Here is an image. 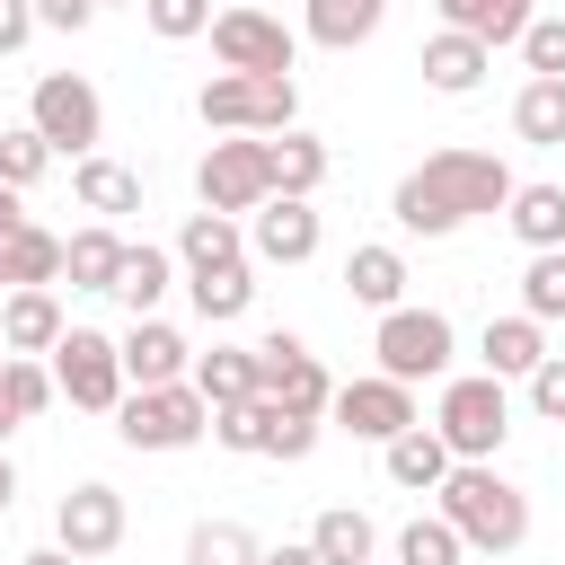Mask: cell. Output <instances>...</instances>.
Here are the masks:
<instances>
[{"mask_svg":"<svg viewBox=\"0 0 565 565\" xmlns=\"http://www.w3.org/2000/svg\"><path fill=\"white\" fill-rule=\"evenodd\" d=\"M0 397H9L18 424H35V415L53 406V371H44L35 353H9V362H0Z\"/></svg>","mask_w":565,"mask_h":565,"instance_id":"obj_37","label":"cell"},{"mask_svg":"<svg viewBox=\"0 0 565 565\" xmlns=\"http://www.w3.org/2000/svg\"><path fill=\"white\" fill-rule=\"evenodd\" d=\"M530 415H539V424H565V353H539V371H530Z\"/></svg>","mask_w":565,"mask_h":565,"instance_id":"obj_43","label":"cell"},{"mask_svg":"<svg viewBox=\"0 0 565 565\" xmlns=\"http://www.w3.org/2000/svg\"><path fill=\"white\" fill-rule=\"evenodd\" d=\"M168 282H177V256L150 247V238H141V247L124 238V265H115V291H106V300H124L132 318H150V309L168 300Z\"/></svg>","mask_w":565,"mask_h":565,"instance_id":"obj_22","label":"cell"},{"mask_svg":"<svg viewBox=\"0 0 565 565\" xmlns=\"http://www.w3.org/2000/svg\"><path fill=\"white\" fill-rule=\"evenodd\" d=\"M318 238H327V221H318L309 194H265L256 221H247V256H256V265H309Z\"/></svg>","mask_w":565,"mask_h":565,"instance_id":"obj_14","label":"cell"},{"mask_svg":"<svg viewBox=\"0 0 565 565\" xmlns=\"http://www.w3.org/2000/svg\"><path fill=\"white\" fill-rule=\"evenodd\" d=\"M0 282H9V291H26V282H62V238L26 221V230L0 247Z\"/></svg>","mask_w":565,"mask_h":565,"instance_id":"obj_32","label":"cell"},{"mask_svg":"<svg viewBox=\"0 0 565 565\" xmlns=\"http://www.w3.org/2000/svg\"><path fill=\"white\" fill-rule=\"evenodd\" d=\"M274 406V397H265ZM318 450V415H282L274 406V424H265V459H309Z\"/></svg>","mask_w":565,"mask_h":565,"instance_id":"obj_42","label":"cell"},{"mask_svg":"<svg viewBox=\"0 0 565 565\" xmlns=\"http://www.w3.org/2000/svg\"><path fill=\"white\" fill-rule=\"evenodd\" d=\"M380 459H388V486H406V494H433V486L450 477V441H441L424 415H415L397 441H380Z\"/></svg>","mask_w":565,"mask_h":565,"instance_id":"obj_19","label":"cell"},{"mask_svg":"<svg viewBox=\"0 0 565 565\" xmlns=\"http://www.w3.org/2000/svg\"><path fill=\"white\" fill-rule=\"evenodd\" d=\"M9 433H18V415H9V397H0V441H9Z\"/></svg>","mask_w":565,"mask_h":565,"instance_id":"obj_50","label":"cell"},{"mask_svg":"<svg viewBox=\"0 0 565 565\" xmlns=\"http://www.w3.org/2000/svg\"><path fill=\"white\" fill-rule=\"evenodd\" d=\"M18 565H79V556H71V547L53 539V547H35V556H18Z\"/></svg>","mask_w":565,"mask_h":565,"instance_id":"obj_48","label":"cell"},{"mask_svg":"<svg viewBox=\"0 0 565 565\" xmlns=\"http://www.w3.org/2000/svg\"><path fill=\"white\" fill-rule=\"evenodd\" d=\"M309 547H318V565H371V556H380V530H371V512L327 503V512L309 521Z\"/></svg>","mask_w":565,"mask_h":565,"instance_id":"obj_27","label":"cell"},{"mask_svg":"<svg viewBox=\"0 0 565 565\" xmlns=\"http://www.w3.org/2000/svg\"><path fill=\"white\" fill-rule=\"evenodd\" d=\"M441 521L459 530V547H486V556H512L530 539V494L494 468V459H450V477L433 486Z\"/></svg>","mask_w":565,"mask_h":565,"instance_id":"obj_2","label":"cell"},{"mask_svg":"<svg viewBox=\"0 0 565 565\" xmlns=\"http://www.w3.org/2000/svg\"><path fill=\"white\" fill-rule=\"evenodd\" d=\"M433 433L450 441V459H494L512 441V397L494 371H468V380H441V406H433Z\"/></svg>","mask_w":565,"mask_h":565,"instance_id":"obj_5","label":"cell"},{"mask_svg":"<svg viewBox=\"0 0 565 565\" xmlns=\"http://www.w3.org/2000/svg\"><path fill=\"white\" fill-rule=\"evenodd\" d=\"M97 9H106V0H97ZM115 9H141V0H115Z\"/></svg>","mask_w":565,"mask_h":565,"instance_id":"obj_51","label":"cell"},{"mask_svg":"<svg viewBox=\"0 0 565 565\" xmlns=\"http://www.w3.org/2000/svg\"><path fill=\"white\" fill-rule=\"evenodd\" d=\"M44 371H53V397H71L88 415H115V397H124V353L97 327H62V344H53Z\"/></svg>","mask_w":565,"mask_h":565,"instance_id":"obj_8","label":"cell"},{"mask_svg":"<svg viewBox=\"0 0 565 565\" xmlns=\"http://www.w3.org/2000/svg\"><path fill=\"white\" fill-rule=\"evenodd\" d=\"M115 353H124V388H168V380L194 371V344H185L168 318H132V327L115 335Z\"/></svg>","mask_w":565,"mask_h":565,"instance_id":"obj_15","label":"cell"},{"mask_svg":"<svg viewBox=\"0 0 565 565\" xmlns=\"http://www.w3.org/2000/svg\"><path fill=\"white\" fill-rule=\"evenodd\" d=\"M62 300H53V282H26V291H9L0 300V353H53L62 344Z\"/></svg>","mask_w":565,"mask_h":565,"instance_id":"obj_17","label":"cell"},{"mask_svg":"<svg viewBox=\"0 0 565 565\" xmlns=\"http://www.w3.org/2000/svg\"><path fill=\"white\" fill-rule=\"evenodd\" d=\"M185 300H194V318L230 327V318H247V300H256V274H247V265H212V274H185Z\"/></svg>","mask_w":565,"mask_h":565,"instance_id":"obj_31","label":"cell"},{"mask_svg":"<svg viewBox=\"0 0 565 565\" xmlns=\"http://www.w3.org/2000/svg\"><path fill=\"white\" fill-rule=\"evenodd\" d=\"M477 353H486V371H494V380H530V371H539V353H547V327H539V318H521V309H512V318H486Z\"/></svg>","mask_w":565,"mask_h":565,"instance_id":"obj_24","label":"cell"},{"mask_svg":"<svg viewBox=\"0 0 565 565\" xmlns=\"http://www.w3.org/2000/svg\"><path fill=\"white\" fill-rule=\"evenodd\" d=\"M177 265H185V274L247 265V230H238L230 212H185V230H177Z\"/></svg>","mask_w":565,"mask_h":565,"instance_id":"obj_21","label":"cell"},{"mask_svg":"<svg viewBox=\"0 0 565 565\" xmlns=\"http://www.w3.org/2000/svg\"><path fill=\"white\" fill-rule=\"evenodd\" d=\"M512 185H521V177H512L494 150H433L424 168L397 177L388 221H397L406 238H450V230H468L477 212H503Z\"/></svg>","mask_w":565,"mask_h":565,"instance_id":"obj_1","label":"cell"},{"mask_svg":"<svg viewBox=\"0 0 565 565\" xmlns=\"http://www.w3.org/2000/svg\"><path fill=\"white\" fill-rule=\"evenodd\" d=\"M141 18H150L159 44H194L212 26V0H141Z\"/></svg>","mask_w":565,"mask_h":565,"instance_id":"obj_41","label":"cell"},{"mask_svg":"<svg viewBox=\"0 0 565 565\" xmlns=\"http://www.w3.org/2000/svg\"><path fill=\"white\" fill-rule=\"evenodd\" d=\"M44 168H53V141H44L35 124H0V185H18V194H26Z\"/></svg>","mask_w":565,"mask_h":565,"instance_id":"obj_38","label":"cell"},{"mask_svg":"<svg viewBox=\"0 0 565 565\" xmlns=\"http://www.w3.org/2000/svg\"><path fill=\"white\" fill-rule=\"evenodd\" d=\"M256 565H318V547H309V539H282V547H265Z\"/></svg>","mask_w":565,"mask_h":565,"instance_id":"obj_46","label":"cell"},{"mask_svg":"<svg viewBox=\"0 0 565 565\" xmlns=\"http://www.w3.org/2000/svg\"><path fill=\"white\" fill-rule=\"evenodd\" d=\"M26 124L53 141V159H88L106 141V97L79 79V71H44L35 97H26Z\"/></svg>","mask_w":565,"mask_h":565,"instance_id":"obj_6","label":"cell"},{"mask_svg":"<svg viewBox=\"0 0 565 565\" xmlns=\"http://www.w3.org/2000/svg\"><path fill=\"white\" fill-rule=\"evenodd\" d=\"M371 353H380V371L388 380H441L450 371V353H459V335H450V318L441 309H415V300H397V309H380V335H371Z\"/></svg>","mask_w":565,"mask_h":565,"instance_id":"obj_7","label":"cell"},{"mask_svg":"<svg viewBox=\"0 0 565 565\" xmlns=\"http://www.w3.org/2000/svg\"><path fill=\"white\" fill-rule=\"evenodd\" d=\"M380 18H388V0H309V44H327V53H353V44H371L380 35Z\"/></svg>","mask_w":565,"mask_h":565,"instance_id":"obj_28","label":"cell"},{"mask_svg":"<svg viewBox=\"0 0 565 565\" xmlns=\"http://www.w3.org/2000/svg\"><path fill=\"white\" fill-rule=\"evenodd\" d=\"M265 424H274L265 388H256V397H238V406H212V441H221V450H238V459H265Z\"/></svg>","mask_w":565,"mask_h":565,"instance_id":"obj_35","label":"cell"},{"mask_svg":"<svg viewBox=\"0 0 565 565\" xmlns=\"http://www.w3.org/2000/svg\"><path fill=\"white\" fill-rule=\"evenodd\" d=\"M256 388L282 406V415H318L327 424V397H335V380H327V362L291 335V327H274L265 344H256Z\"/></svg>","mask_w":565,"mask_h":565,"instance_id":"obj_10","label":"cell"},{"mask_svg":"<svg viewBox=\"0 0 565 565\" xmlns=\"http://www.w3.org/2000/svg\"><path fill=\"white\" fill-rule=\"evenodd\" d=\"M115 265H124L115 221H88V230L62 238V274H71V291H115Z\"/></svg>","mask_w":565,"mask_h":565,"instance_id":"obj_26","label":"cell"},{"mask_svg":"<svg viewBox=\"0 0 565 565\" xmlns=\"http://www.w3.org/2000/svg\"><path fill=\"white\" fill-rule=\"evenodd\" d=\"M512 132H521L530 150H556V141H565V79H530V88L512 97Z\"/></svg>","mask_w":565,"mask_h":565,"instance_id":"obj_33","label":"cell"},{"mask_svg":"<svg viewBox=\"0 0 565 565\" xmlns=\"http://www.w3.org/2000/svg\"><path fill=\"white\" fill-rule=\"evenodd\" d=\"M256 530L247 521H194L185 530V565H256Z\"/></svg>","mask_w":565,"mask_h":565,"instance_id":"obj_34","label":"cell"},{"mask_svg":"<svg viewBox=\"0 0 565 565\" xmlns=\"http://www.w3.org/2000/svg\"><path fill=\"white\" fill-rule=\"evenodd\" d=\"M194 115L212 132H282V124H300V79L291 71H212L194 88Z\"/></svg>","mask_w":565,"mask_h":565,"instance_id":"obj_3","label":"cell"},{"mask_svg":"<svg viewBox=\"0 0 565 565\" xmlns=\"http://www.w3.org/2000/svg\"><path fill=\"white\" fill-rule=\"evenodd\" d=\"M521 318H539V327L565 318V247H539V256H530V274H521Z\"/></svg>","mask_w":565,"mask_h":565,"instance_id":"obj_36","label":"cell"},{"mask_svg":"<svg viewBox=\"0 0 565 565\" xmlns=\"http://www.w3.org/2000/svg\"><path fill=\"white\" fill-rule=\"evenodd\" d=\"M203 35H212V62H221V71H291V62H300V35H291L282 18H265L256 0L221 9Z\"/></svg>","mask_w":565,"mask_h":565,"instance_id":"obj_11","label":"cell"},{"mask_svg":"<svg viewBox=\"0 0 565 565\" xmlns=\"http://www.w3.org/2000/svg\"><path fill=\"white\" fill-rule=\"evenodd\" d=\"M327 424H335V433H353V441H397V433L415 424V388H406V380H388V371H371V380H335Z\"/></svg>","mask_w":565,"mask_h":565,"instance_id":"obj_12","label":"cell"},{"mask_svg":"<svg viewBox=\"0 0 565 565\" xmlns=\"http://www.w3.org/2000/svg\"><path fill=\"white\" fill-rule=\"evenodd\" d=\"M521 62H530V79H565V18H530L521 35Z\"/></svg>","mask_w":565,"mask_h":565,"instance_id":"obj_40","label":"cell"},{"mask_svg":"<svg viewBox=\"0 0 565 565\" xmlns=\"http://www.w3.org/2000/svg\"><path fill=\"white\" fill-rule=\"evenodd\" d=\"M503 221H512V238L539 256V247H565V185H547V177H530V185H512V203H503Z\"/></svg>","mask_w":565,"mask_h":565,"instance_id":"obj_25","label":"cell"},{"mask_svg":"<svg viewBox=\"0 0 565 565\" xmlns=\"http://www.w3.org/2000/svg\"><path fill=\"white\" fill-rule=\"evenodd\" d=\"M265 177H274V194H318L327 185V141L300 132V124L265 132Z\"/></svg>","mask_w":565,"mask_h":565,"instance_id":"obj_20","label":"cell"},{"mask_svg":"<svg viewBox=\"0 0 565 565\" xmlns=\"http://www.w3.org/2000/svg\"><path fill=\"white\" fill-rule=\"evenodd\" d=\"M26 230V203H18V185H0V247Z\"/></svg>","mask_w":565,"mask_h":565,"instance_id":"obj_47","label":"cell"},{"mask_svg":"<svg viewBox=\"0 0 565 565\" xmlns=\"http://www.w3.org/2000/svg\"><path fill=\"white\" fill-rule=\"evenodd\" d=\"M0 362H9V353H0Z\"/></svg>","mask_w":565,"mask_h":565,"instance_id":"obj_53","label":"cell"},{"mask_svg":"<svg viewBox=\"0 0 565 565\" xmlns=\"http://www.w3.org/2000/svg\"><path fill=\"white\" fill-rule=\"evenodd\" d=\"M415 71H424V88H433V97H477V88H486V71H494V44H477V35H459V26H441V35H424Z\"/></svg>","mask_w":565,"mask_h":565,"instance_id":"obj_16","label":"cell"},{"mask_svg":"<svg viewBox=\"0 0 565 565\" xmlns=\"http://www.w3.org/2000/svg\"><path fill=\"white\" fill-rule=\"evenodd\" d=\"M35 35V0H0V53H26Z\"/></svg>","mask_w":565,"mask_h":565,"instance_id":"obj_45","label":"cell"},{"mask_svg":"<svg viewBox=\"0 0 565 565\" xmlns=\"http://www.w3.org/2000/svg\"><path fill=\"white\" fill-rule=\"evenodd\" d=\"M9 503H18V468L0 459V521H9Z\"/></svg>","mask_w":565,"mask_h":565,"instance_id":"obj_49","label":"cell"},{"mask_svg":"<svg viewBox=\"0 0 565 565\" xmlns=\"http://www.w3.org/2000/svg\"><path fill=\"white\" fill-rule=\"evenodd\" d=\"M468 547H459V530L441 521V512H415L406 530H397V565H459Z\"/></svg>","mask_w":565,"mask_h":565,"instance_id":"obj_39","label":"cell"},{"mask_svg":"<svg viewBox=\"0 0 565 565\" xmlns=\"http://www.w3.org/2000/svg\"><path fill=\"white\" fill-rule=\"evenodd\" d=\"M212 433V406L194 380H168V388H124L115 397V441L124 450H194Z\"/></svg>","mask_w":565,"mask_h":565,"instance_id":"obj_4","label":"cell"},{"mask_svg":"<svg viewBox=\"0 0 565 565\" xmlns=\"http://www.w3.org/2000/svg\"><path fill=\"white\" fill-rule=\"evenodd\" d=\"M71 194H79V212H97V221H124V212H141V168H124V159L88 150V159L71 168Z\"/></svg>","mask_w":565,"mask_h":565,"instance_id":"obj_18","label":"cell"},{"mask_svg":"<svg viewBox=\"0 0 565 565\" xmlns=\"http://www.w3.org/2000/svg\"><path fill=\"white\" fill-rule=\"evenodd\" d=\"M185 380L203 388V406H238V397H256V344H212V353H194Z\"/></svg>","mask_w":565,"mask_h":565,"instance_id":"obj_29","label":"cell"},{"mask_svg":"<svg viewBox=\"0 0 565 565\" xmlns=\"http://www.w3.org/2000/svg\"><path fill=\"white\" fill-rule=\"evenodd\" d=\"M97 18V0H35V26H53V35H79Z\"/></svg>","mask_w":565,"mask_h":565,"instance_id":"obj_44","label":"cell"},{"mask_svg":"<svg viewBox=\"0 0 565 565\" xmlns=\"http://www.w3.org/2000/svg\"><path fill=\"white\" fill-rule=\"evenodd\" d=\"M441 9V26H459V35H477V44H512L539 9L530 0H433Z\"/></svg>","mask_w":565,"mask_h":565,"instance_id":"obj_30","label":"cell"},{"mask_svg":"<svg viewBox=\"0 0 565 565\" xmlns=\"http://www.w3.org/2000/svg\"><path fill=\"white\" fill-rule=\"evenodd\" d=\"M274 194V177H265V132H230V141H212L203 150V168H194V203L203 212H256Z\"/></svg>","mask_w":565,"mask_h":565,"instance_id":"obj_9","label":"cell"},{"mask_svg":"<svg viewBox=\"0 0 565 565\" xmlns=\"http://www.w3.org/2000/svg\"><path fill=\"white\" fill-rule=\"evenodd\" d=\"M344 291H353V309H397V300H406V256H397L388 238L353 247V256H344Z\"/></svg>","mask_w":565,"mask_h":565,"instance_id":"obj_23","label":"cell"},{"mask_svg":"<svg viewBox=\"0 0 565 565\" xmlns=\"http://www.w3.org/2000/svg\"><path fill=\"white\" fill-rule=\"evenodd\" d=\"M53 539L79 556V565H97V556H115L124 547V494L106 486V477H88V486H71L62 503H53Z\"/></svg>","mask_w":565,"mask_h":565,"instance_id":"obj_13","label":"cell"},{"mask_svg":"<svg viewBox=\"0 0 565 565\" xmlns=\"http://www.w3.org/2000/svg\"><path fill=\"white\" fill-rule=\"evenodd\" d=\"M371 565H380V556H371Z\"/></svg>","mask_w":565,"mask_h":565,"instance_id":"obj_52","label":"cell"}]
</instances>
